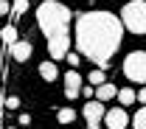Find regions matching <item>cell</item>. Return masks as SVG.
Returning <instances> with one entry per match:
<instances>
[{
  "label": "cell",
  "mask_w": 146,
  "mask_h": 129,
  "mask_svg": "<svg viewBox=\"0 0 146 129\" xmlns=\"http://www.w3.org/2000/svg\"><path fill=\"white\" fill-rule=\"evenodd\" d=\"M20 129H25V126H20Z\"/></svg>",
  "instance_id": "24"
},
{
  "label": "cell",
  "mask_w": 146,
  "mask_h": 129,
  "mask_svg": "<svg viewBox=\"0 0 146 129\" xmlns=\"http://www.w3.org/2000/svg\"><path fill=\"white\" fill-rule=\"evenodd\" d=\"M132 129H146V107L135 112V118H132Z\"/></svg>",
  "instance_id": "16"
},
{
  "label": "cell",
  "mask_w": 146,
  "mask_h": 129,
  "mask_svg": "<svg viewBox=\"0 0 146 129\" xmlns=\"http://www.w3.org/2000/svg\"><path fill=\"white\" fill-rule=\"evenodd\" d=\"M14 9H17L20 14H23V11H25V9H28V0H17V3H14Z\"/></svg>",
  "instance_id": "20"
},
{
  "label": "cell",
  "mask_w": 146,
  "mask_h": 129,
  "mask_svg": "<svg viewBox=\"0 0 146 129\" xmlns=\"http://www.w3.org/2000/svg\"><path fill=\"white\" fill-rule=\"evenodd\" d=\"M28 56H31V42L17 39V42L11 45V59H14V62H25Z\"/></svg>",
  "instance_id": "9"
},
{
  "label": "cell",
  "mask_w": 146,
  "mask_h": 129,
  "mask_svg": "<svg viewBox=\"0 0 146 129\" xmlns=\"http://www.w3.org/2000/svg\"><path fill=\"white\" fill-rule=\"evenodd\" d=\"M82 95H84V98H87V101H93V98H96V87H82Z\"/></svg>",
  "instance_id": "19"
},
{
  "label": "cell",
  "mask_w": 146,
  "mask_h": 129,
  "mask_svg": "<svg viewBox=\"0 0 146 129\" xmlns=\"http://www.w3.org/2000/svg\"><path fill=\"white\" fill-rule=\"evenodd\" d=\"M28 124H31V115L23 112V115H20V126H28Z\"/></svg>",
  "instance_id": "21"
},
{
  "label": "cell",
  "mask_w": 146,
  "mask_h": 129,
  "mask_svg": "<svg viewBox=\"0 0 146 129\" xmlns=\"http://www.w3.org/2000/svg\"><path fill=\"white\" fill-rule=\"evenodd\" d=\"M84 118H87V129H98V124H101V118L107 115V107H104V101H98V98H93V101H87L84 104Z\"/></svg>",
  "instance_id": "6"
},
{
  "label": "cell",
  "mask_w": 146,
  "mask_h": 129,
  "mask_svg": "<svg viewBox=\"0 0 146 129\" xmlns=\"http://www.w3.org/2000/svg\"><path fill=\"white\" fill-rule=\"evenodd\" d=\"M65 62H68V65H70L73 70H76V67H79V54H73V51H70V54H68V59H65Z\"/></svg>",
  "instance_id": "18"
},
{
  "label": "cell",
  "mask_w": 146,
  "mask_h": 129,
  "mask_svg": "<svg viewBox=\"0 0 146 129\" xmlns=\"http://www.w3.org/2000/svg\"><path fill=\"white\" fill-rule=\"evenodd\" d=\"M9 6H11V0H0V14H9Z\"/></svg>",
  "instance_id": "22"
},
{
  "label": "cell",
  "mask_w": 146,
  "mask_h": 129,
  "mask_svg": "<svg viewBox=\"0 0 146 129\" xmlns=\"http://www.w3.org/2000/svg\"><path fill=\"white\" fill-rule=\"evenodd\" d=\"M0 39H3V42H9V48H11V45L17 42V28H14V25H6V28L0 31Z\"/></svg>",
  "instance_id": "15"
},
{
  "label": "cell",
  "mask_w": 146,
  "mask_h": 129,
  "mask_svg": "<svg viewBox=\"0 0 146 129\" xmlns=\"http://www.w3.org/2000/svg\"><path fill=\"white\" fill-rule=\"evenodd\" d=\"M124 76L135 84H146V51H132L124 56Z\"/></svg>",
  "instance_id": "4"
},
{
  "label": "cell",
  "mask_w": 146,
  "mask_h": 129,
  "mask_svg": "<svg viewBox=\"0 0 146 129\" xmlns=\"http://www.w3.org/2000/svg\"><path fill=\"white\" fill-rule=\"evenodd\" d=\"M121 22L132 34H146V0H129L121 9Z\"/></svg>",
  "instance_id": "3"
},
{
  "label": "cell",
  "mask_w": 146,
  "mask_h": 129,
  "mask_svg": "<svg viewBox=\"0 0 146 129\" xmlns=\"http://www.w3.org/2000/svg\"><path fill=\"white\" fill-rule=\"evenodd\" d=\"M96 98H98V101H104V104H107V101H112V98H118V87H115V84H101V87H96Z\"/></svg>",
  "instance_id": "11"
},
{
  "label": "cell",
  "mask_w": 146,
  "mask_h": 129,
  "mask_svg": "<svg viewBox=\"0 0 146 129\" xmlns=\"http://www.w3.org/2000/svg\"><path fill=\"white\" fill-rule=\"evenodd\" d=\"M20 107V98L17 95H9V98H6V110H17Z\"/></svg>",
  "instance_id": "17"
},
{
  "label": "cell",
  "mask_w": 146,
  "mask_h": 129,
  "mask_svg": "<svg viewBox=\"0 0 146 129\" xmlns=\"http://www.w3.org/2000/svg\"><path fill=\"white\" fill-rule=\"evenodd\" d=\"M0 42H3V39H0Z\"/></svg>",
  "instance_id": "25"
},
{
  "label": "cell",
  "mask_w": 146,
  "mask_h": 129,
  "mask_svg": "<svg viewBox=\"0 0 146 129\" xmlns=\"http://www.w3.org/2000/svg\"><path fill=\"white\" fill-rule=\"evenodd\" d=\"M87 81H90L93 87H101V84H107V76H104V70H101V67H96V70H90Z\"/></svg>",
  "instance_id": "14"
},
{
  "label": "cell",
  "mask_w": 146,
  "mask_h": 129,
  "mask_svg": "<svg viewBox=\"0 0 146 129\" xmlns=\"http://www.w3.org/2000/svg\"><path fill=\"white\" fill-rule=\"evenodd\" d=\"M70 20L73 11L65 3H56V0H45L36 6V22H39V31L45 37H59V34H70Z\"/></svg>",
  "instance_id": "2"
},
{
  "label": "cell",
  "mask_w": 146,
  "mask_h": 129,
  "mask_svg": "<svg viewBox=\"0 0 146 129\" xmlns=\"http://www.w3.org/2000/svg\"><path fill=\"white\" fill-rule=\"evenodd\" d=\"M48 54H51V59H54V62L68 59V54H70V34L51 37V39H48Z\"/></svg>",
  "instance_id": "5"
},
{
  "label": "cell",
  "mask_w": 146,
  "mask_h": 129,
  "mask_svg": "<svg viewBox=\"0 0 146 129\" xmlns=\"http://www.w3.org/2000/svg\"><path fill=\"white\" fill-rule=\"evenodd\" d=\"M39 76H42V81H56L59 79V67H56L54 59H48V62L39 65Z\"/></svg>",
  "instance_id": "10"
},
{
  "label": "cell",
  "mask_w": 146,
  "mask_h": 129,
  "mask_svg": "<svg viewBox=\"0 0 146 129\" xmlns=\"http://www.w3.org/2000/svg\"><path fill=\"white\" fill-rule=\"evenodd\" d=\"M62 81H65V95L68 98H79V93H82V76H79V70H68V73L62 76Z\"/></svg>",
  "instance_id": "8"
},
{
  "label": "cell",
  "mask_w": 146,
  "mask_h": 129,
  "mask_svg": "<svg viewBox=\"0 0 146 129\" xmlns=\"http://www.w3.org/2000/svg\"><path fill=\"white\" fill-rule=\"evenodd\" d=\"M121 37H124V22L112 11H84L76 17V31H73L76 48L101 70H107L112 56L118 54Z\"/></svg>",
  "instance_id": "1"
},
{
  "label": "cell",
  "mask_w": 146,
  "mask_h": 129,
  "mask_svg": "<svg viewBox=\"0 0 146 129\" xmlns=\"http://www.w3.org/2000/svg\"><path fill=\"white\" fill-rule=\"evenodd\" d=\"M138 101H141V104H143V107H146V87H143V90H141V93H138Z\"/></svg>",
  "instance_id": "23"
},
{
  "label": "cell",
  "mask_w": 146,
  "mask_h": 129,
  "mask_svg": "<svg viewBox=\"0 0 146 129\" xmlns=\"http://www.w3.org/2000/svg\"><path fill=\"white\" fill-rule=\"evenodd\" d=\"M118 101H121V107H129V104L138 101V93L132 87H124V90H118Z\"/></svg>",
  "instance_id": "13"
},
{
  "label": "cell",
  "mask_w": 146,
  "mask_h": 129,
  "mask_svg": "<svg viewBox=\"0 0 146 129\" xmlns=\"http://www.w3.org/2000/svg\"><path fill=\"white\" fill-rule=\"evenodd\" d=\"M56 121H59L62 126L73 124V121H76V110H70V107H59V110H56Z\"/></svg>",
  "instance_id": "12"
},
{
  "label": "cell",
  "mask_w": 146,
  "mask_h": 129,
  "mask_svg": "<svg viewBox=\"0 0 146 129\" xmlns=\"http://www.w3.org/2000/svg\"><path fill=\"white\" fill-rule=\"evenodd\" d=\"M104 124H107V129H127L129 126V115H127L124 107H115V110H107Z\"/></svg>",
  "instance_id": "7"
}]
</instances>
